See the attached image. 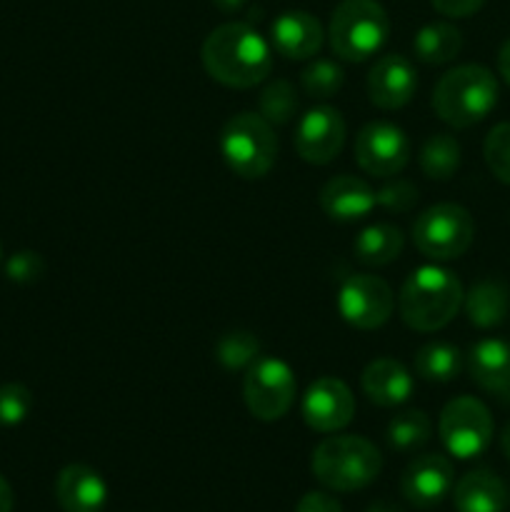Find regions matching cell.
<instances>
[{
	"mask_svg": "<svg viewBox=\"0 0 510 512\" xmlns=\"http://www.w3.org/2000/svg\"><path fill=\"white\" fill-rule=\"evenodd\" d=\"M203 68L225 88L248 90L263 83L273 70V48L248 23H223L200 48Z\"/></svg>",
	"mask_w": 510,
	"mask_h": 512,
	"instance_id": "1",
	"label": "cell"
},
{
	"mask_svg": "<svg viewBox=\"0 0 510 512\" xmlns=\"http://www.w3.org/2000/svg\"><path fill=\"white\" fill-rule=\"evenodd\" d=\"M463 285L458 275L440 265H420L405 278L398 295L400 318L418 333L443 330L463 308Z\"/></svg>",
	"mask_w": 510,
	"mask_h": 512,
	"instance_id": "2",
	"label": "cell"
},
{
	"mask_svg": "<svg viewBox=\"0 0 510 512\" xmlns=\"http://www.w3.org/2000/svg\"><path fill=\"white\" fill-rule=\"evenodd\" d=\"M498 78L485 65H458L440 75L433 90V110L450 128H473L498 105Z\"/></svg>",
	"mask_w": 510,
	"mask_h": 512,
	"instance_id": "3",
	"label": "cell"
},
{
	"mask_svg": "<svg viewBox=\"0 0 510 512\" xmlns=\"http://www.w3.org/2000/svg\"><path fill=\"white\" fill-rule=\"evenodd\" d=\"M310 468L328 490L355 493L375 483L383 470V455L360 435H330L313 450Z\"/></svg>",
	"mask_w": 510,
	"mask_h": 512,
	"instance_id": "4",
	"label": "cell"
},
{
	"mask_svg": "<svg viewBox=\"0 0 510 512\" xmlns=\"http://www.w3.org/2000/svg\"><path fill=\"white\" fill-rule=\"evenodd\" d=\"M390 35V18L378 0H343L328 23V43L345 63H365L380 53Z\"/></svg>",
	"mask_w": 510,
	"mask_h": 512,
	"instance_id": "5",
	"label": "cell"
},
{
	"mask_svg": "<svg viewBox=\"0 0 510 512\" xmlns=\"http://www.w3.org/2000/svg\"><path fill=\"white\" fill-rule=\"evenodd\" d=\"M220 155L230 173L243 180H260L278 158V138L260 113H238L220 130Z\"/></svg>",
	"mask_w": 510,
	"mask_h": 512,
	"instance_id": "6",
	"label": "cell"
},
{
	"mask_svg": "<svg viewBox=\"0 0 510 512\" xmlns=\"http://www.w3.org/2000/svg\"><path fill=\"white\" fill-rule=\"evenodd\" d=\"M475 238L473 215L455 203L430 205L415 218L413 243L425 258L455 260L468 253Z\"/></svg>",
	"mask_w": 510,
	"mask_h": 512,
	"instance_id": "7",
	"label": "cell"
},
{
	"mask_svg": "<svg viewBox=\"0 0 510 512\" xmlns=\"http://www.w3.org/2000/svg\"><path fill=\"white\" fill-rule=\"evenodd\" d=\"M295 393H298L295 373L285 360L258 358L245 370L243 400L250 415L263 423H275V420L285 418L288 410L293 408Z\"/></svg>",
	"mask_w": 510,
	"mask_h": 512,
	"instance_id": "8",
	"label": "cell"
},
{
	"mask_svg": "<svg viewBox=\"0 0 510 512\" xmlns=\"http://www.w3.org/2000/svg\"><path fill=\"white\" fill-rule=\"evenodd\" d=\"M438 433L453 458L473 460L483 455L493 440V415L483 400L460 395L450 400L440 413Z\"/></svg>",
	"mask_w": 510,
	"mask_h": 512,
	"instance_id": "9",
	"label": "cell"
},
{
	"mask_svg": "<svg viewBox=\"0 0 510 512\" xmlns=\"http://www.w3.org/2000/svg\"><path fill=\"white\" fill-rule=\"evenodd\" d=\"M338 313L350 328L375 330L383 328L395 308V298L390 285L378 275L358 273L350 275L338 290Z\"/></svg>",
	"mask_w": 510,
	"mask_h": 512,
	"instance_id": "10",
	"label": "cell"
},
{
	"mask_svg": "<svg viewBox=\"0 0 510 512\" xmlns=\"http://www.w3.org/2000/svg\"><path fill=\"white\" fill-rule=\"evenodd\" d=\"M355 163L373 178H395L410 163L408 135L395 123L373 120L355 138Z\"/></svg>",
	"mask_w": 510,
	"mask_h": 512,
	"instance_id": "11",
	"label": "cell"
},
{
	"mask_svg": "<svg viewBox=\"0 0 510 512\" xmlns=\"http://www.w3.org/2000/svg\"><path fill=\"white\" fill-rule=\"evenodd\" d=\"M295 153L310 165H328L345 145V120L330 105H315L300 115L293 135Z\"/></svg>",
	"mask_w": 510,
	"mask_h": 512,
	"instance_id": "12",
	"label": "cell"
},
{
	"mask_svg": "<svg viewBox=\"0 0 510 512\" xmlns=\"http://www.w3.org/2000/svg\"><path fill=\"white\" fill-rule=\"evenodd\" d=\"M305 425L315 433H338L348 428L355 415L353 390L333 375H323L308 385L300 403Z\"/></svg>",
	"mask_w": 510,
	"mask_h": 512,
	"instance_id": "13",
	"label": "cell"
},
{
	"mask_svg": "<svg viewBox=\"0 0 510 512\" xmlns=\"http://www.w3.org/2000/svg\"><path fill=\"white\" fill-rule=\"evenodd\" d=\"M453 480V465L445 455H418L400 478V493L415 508L430 510L443 503L445 495L453 490Z\"/></svg>",
	"mask_w": 510,
	"mask_h": 512,
	"instance_id": "14",
	"label": "cell"
},
{
	"mask_svg": "<svg viewBox=\"0 0 510 512\" xmlns=\"http://www.w3.org/2000/svg\"><path fill=\"white\" fill-rule=\"evenodd\" d=\"M418 73L405 55L388 53L368 73V98L380 110H400L415 98Z\"/></svg>",
	"mask_w": 510,
	"mask_h": 512,
	"instance_id": "15",
	"label": "cell"
},
{
	"mask_svg": "<svg viewBox=\"0 0 510 512\" xmlns=\"http://www.w3.org/2000/svg\"><path fill=\"white\" fill-rule=\"evenodd\" d=\"M323 43V25L305 10H285L270 25V48L288 60L315 58Z\"/></svg>",
	"mask_w": 510,
	"mask_h": 512,
	"instance_id": "16",
	"label": "cell"
},
{
	"mask_svg": "<svg viewBox=\"0 0 510 512\" xmlns=\"http://www.w3.org/2000/svg\"><path fill=\"white\" fill-rule=\"evenodd\" d=\"M318 203L323 213L335 223H355L378 208L375 190L355 175H335L320 188Z\"/></svg>",
	"mask_w": 510,
	"mask_h": 512,
	"instance_id": "17",
	"label": "cell"
},
{
	"mask_svg": "<svg viewBox=\"0 0 510 512\" xmlns=\"http://www.w3.org/2000/svg\"><path fill=\"white\" fill-rule=\"evenodd\" d=\"M55 500L63 512H103L108 503V485L90 465H65L55 480Z\"/></svg>",
	"mask_w": 510,
	"mask_h": 512,
	"instance_id": "18",
	"label": "cell"
},
{
	"mask_svg": "<svg viewBox=\"0 0 510 512\" xmlns=\"http://www.w3.org/2000/svg\"><path fill=\"white\" fill-rule=\"evenodd\" d=\"M470 378L485 393L510 400V343L500 338H485L470 348L465 360Z\"/></svg>",
	"mask_w": 510,
	"mask_h": 512,
	"instance_id": "19",
	"label": "cell"
},
{
	"mask_svg": "<svg viewBox=\"0 0 510 512\" xmlns=\"http://www.w3.org/2000/svg\"><path fill=\"white\" fill-rule=\"evenodd\" d=\"M360 385L370 403L380 405V408H398V405L408 403V398L413 395V375L403 363L393 358H378L365 365Z\"/></svg>",
	"mask_w": 510,
	"mask_h": 512,
	"instance_id": "20",
	"label": "cell"
},
{
	"mask_svg": "<svg viewBox=\"0 0 510 512\" xmlns=\"http://www.w3.org/2000/svg\"><path fill=\"white\" fill-rule=\"evenodd\" d=\"M453 505L458 512H503L508 490L493 470H470L453 485Z\"/></svg>",
	"mask_w": 510,
	"mask_h": 512,
	"instance_id": "21",
	"label": "cell"
},
{
	"mask_svg": "<svg viewBox=\"0 0 510 512\" xmlns=\"http://www.w3.org/2000/svg\"><path fill=\"white\" fill-rule=\"evenodd\" d=\"M463 308L475 328H498L510 313V293L500 280H480L463 295Z\"/></svg>",
	"mask_w": 510,
	"mask_h": 512,
	"instance_id": "22",
	"label": "cell"
},
{
	"mask_svg": "<svg viewBox=\"0 0 510 512\" xmlns=\"http://www.w3.org/2000/svg\"><path fill=\"white\" fill-rule=\"evenodd\" d=\"M405 245L403 230L390 223H375L360 230L353 240L355 260L370 268H383L400 258Z\"/></svg>",
	"mask_w": 510,
	"mask_h": 512,
	"instance_id": "23",
	"label": "cell"
},
{
	"mask_svg": "<svg viewBox=\"0 0 510 512\" xmlns=\"http://www.w3.org/2000/svg\"><path fill=\"white\" fill-rule=\"evenodd\" d=\"M463 50V33L455 25L443 23H428L415 33L413 38V53L420 63L425 65H445L455 60Z\"/></svg>",
	"mask_w": 510,
	"mask_h": 512,
	"instance_id": "24",
	"label": "cell"
},
{
	"mask_svg": "<svg viewBox=\"0 0 510 512\" xmlns=\"http://www.w3.org/2000/svg\"><path fill=\"white\" fill-rule=\"evenodd\" d=\"M413 370L420 380L428 383H450L463 370V353L453 343L435 340L415 353Z\"/></svg>",
	"mask_w": 510,
	"mask_h": 512,
	"instance_id": "25",
	"label": "cell"
},
{
	"mask_svg": "<svg viewBox=\"0 0 510 512\" xmlns=\"http://www.w3.org/2000/svg\"><path fill=\"white\" fill-rule=\"evenodd\" d=\"M463 150L460 143L448 133H435L420 148V170L430 180H450L460 168Z\"/></svg>",
	"mask_w": 510,
	"mask_h": 512,
	"instance_id": "26",
	"label": "cell"
},
{
	"mask_svg": "<svg viewBox=\"0 0 510 512\" xmlns=\"http://www.w3.org/2000/svg\"><path fill=\"white\" fill-rule=\"evenodd\" d=\"M433 435V423L423 410H403L395 415L385 430V440L398 453H413L420 450Z\"/></svg>",
	"mask_w": 510,
	"mask_h": 512,
	"instance_id": "27",
	"label": "cell"
},
{
	"mask_svg": "<svg viewBox=\"0 0 510 512\" xmlns=\"http://www.w3.org/2000/svg\"><path fill=\"white\" fill-rule=\"evenodd\" d=\"M258 110L270 125H285L298 113V93L295 85L285 78L270 80L258 100Z\"/></svg>",
	"mask_w": 510,
	"mask_h": 512,
	"instance_id": "28",
	"label": "cell"
},
{
	"mask_svg": "<svg viewBox=\"0 0 510 512\" xmlns=\"http://www.w3.org/2000/svg\"><path fill=\"white\" fill-rule=\"evenodd\" d=\"M345 73L333 60H313L308 68L300 73V88L313 100H330L343 90Z\"/></svg>",
	"mask_w": 510,
	"mask_h": 512,
	"instance_id": "29",
	"label": "cell"
},
{
	"mask_svg": "<svg viewBox=\"0 0 510 512\" xmlns=\"http://www.w3.org/2000/svg\"><path fill=\"white\" fill-rule=\"evenodd\" d=\"M258 358V338L245 333V330H233V333L220 335L218 343H215V360H218L225 370H248Z\"/></svg>",
	"mask_w": 510,
	"mask_h": 512,
	"instance_id": "30",
	"label": "cell"
},
{
	"mask_svg": "<svg viewBox=\"0 0 510 512\" xmlns=\"http://www.w3.org/2000/svg\"><path fill=\"white\" fill-rule=\"evenodd\" d=\"M485 163L500 183L510 185V123H498L483 143Z\"/></svg>",
	"mask_w": 510,
	"mask_h": 512,
	"instance_id": "31",
	"label": "cell"
},
{
	"mask_svg": "<svg viewBox=\"0 0 510 512\" xmlns=\"http://www.w3.org/2000/svg\"><path fill=\"white\" fill-rule=\"evenodd\" d=\"M33 410V395L25 385L5 383L0 385V428H15L23 423Z\"/></svg>",
	"mask_w": 510,
	"mask_h": 512,
	"instance_id": "32",
	"label": "cell"
},
{
	"mask_svg": "<svg viewBox=\"0 0 510 512\" xmlns=\"http://www.w3.org/2000/svg\"><path fill=\"white\" fill-rule=\"evenodd\" d=\"M378 205L388 213H408L418 203V188L410 180L388 178V183L380 190H375Z\"/></svg>",
	"mask_w": 510,
	"mask_h": 512,
	"instance_id": "33",
	"label": "cell"
},
{
	"mask_svg": "<svg viewBox=\"0 0 510 512\" xmlns=\"http://www.w3.org/2000/svg\"><path fill=\"white\" fill-rule=\"evenodd\" d=\"M5 275L18 285H33L45 275V260L33 250H20L8 258Z\"/></svg>",
	"mask_w": 510,
	"mask_h": 512,
	"instance_id": "34",
	"label": "cell"
},
{
	"mask_svg": "<svg viewBox=\"0 0 510 512\" xmlns=\"http://www.w3.org/2000/svg\"><path fill=\"white\" fill-rule=\"evenodd\" d=\"M433 8L445 18H470L485 5V0H430Z\"/></svg>",
	"mask_w": 510,
	"mask_h": 512,
	"instance_id": "35",
	"label": "cell"
},
{
	"mask_svg": "<svg viewBox=\"0 0 510 512\" xmlns=\"http://www.w3.org/2000/svg\"><path fill=\"white\" fill-rule=\"evenodd\" d=\"M295 512H343V508L328 493H308L295 505Z\"/></svg>",
	"mask_w": 510,
	"mask_h": 512,
	"instance_id": "36",
	"label": "cell"
},
{
	"mask_svg": "<svg viewBox=\"0 0 510 512\" xmlns=\"http://www.w3.org/2000/svg\"><path fill=\"white\" fill-rule=\"evenodd\" d=\"M498 73L510 88V40H505L503 48H500V53H498Z\"/></svg>",
	"mask_w": 510,
	"mask_h": 512,
	"instance_id": "37",
	"label": "cell"
},
{
	"mask_svg": "<svg viewBox=\"0 0 510 512\" xmlns=\"http://www.w3.org/2000/svg\"><path fill=\"white\" fill-rule=\"evenodd\" d=\"M13 488L8 485V480L0 475V512H13Z\"/></svg>",
	"mask_w": 510,
	"mask_h": 512,
	"instance_id": "38",
	"label": "cell"
},
{
	"mask_svg": "<svg viewBox=\"0 0 510 512\" xmlns=\"http://www.w3.org/2000/svg\"><path fill=\"white\" fill-rule=\"evenodd\" d=\"M245 3H248V0H213L215 8L223 10V13H238Z\"/></svg>",
	"mask_w": 510,
	"mask_h": 512,
	"instance_id": "39",
	"label": "cell"
},
{
	"mask_svg": "<svg viewBox=\"0 0 510 512\" xmlns=\"http://www.w3.org/2000/svg\"><path fill=\"white\" fill-rule=\"evenodd\" d=\"M365 512H403V508L395 503H390V500H375L373 505H368V510Z\"/></svg>",
	"mask_w": 510,
	"mask_h": 512,
	"instance_id": "40",
	"label": "cell"
},
{
	"mask_svg": "<svg viewBox=\"0 0 510 512\" xmlns=\"http://www.w3.org/2000/svg\"><path fill=\"white\" fill-rule=\"evenodd\" d=\"M500 448H503V455L510 460V423L505 425L503 433H500Z\"/></svg>",
	"mask_w": 510,
	"mask_h": 512,
	"instance_id": "41",
	"label": "cell"
},
{
	"mask_svg": "<svg viewBox=\"0 0 510 512\" xmlns=\"http://www.w3.org/2000/svg\"><path fill=\"white\" fill-rule=\"evenodd\" d=\"M508 500H510V493H508Z\"/></svg>",
	"mask_w": 510,
	"mask_h": 512,
	"instance_id": "42",
	"label": "cell"
},
{
	"mask_svg": "<svg viewBox=\"0 0 510 512\" xmlns=\"http://www.w3.org/2000/svg\"><path fill=\"white\" fill-rule=\"evenodd\" d=\"M0 255H3V253H0Z\"/></svg>",
	"mask_w": 510,
	"mask_h": 512,
	"instance_id": "43",
	"label": "cell"
}]
</instances>
